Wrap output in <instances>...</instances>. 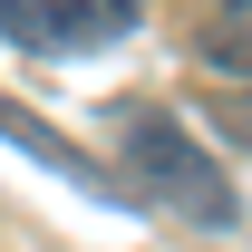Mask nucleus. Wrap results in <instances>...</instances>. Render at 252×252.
I'll return each mask as SVG.
<instances>
[{
    "mask_svg": "<svg viewBox=\"0 0 252 252\" xmlns=\"http://www.w3.org/2000/svg\"><path fill=\"white\" fill-rule=\"evenodd\" d=\"M107 156H117V185L136 194V204H156V214L194 223V233H233V223H243V194H233L223 156L185 117L146 107V97H117V107H107Z\"/></svg>",
    "mask_w": 252,
    "mask_h": 252,
    "instance_id": "nucleus-1",
    "label": "nucleus"
},
{
    "mask_svg": "<svg viewBox=\"0 0 252 252\" xmlns=\"http://www.w3.org/2000/svg\"><path fill=\"white\" fill-rule=\"evenodd\" d=\"M146 20V0H0V39H20L30 59H78L107 49Z\"/></svg>",
    "mask_w": 252,
    "mask_h": 252,
    "instance_id": "nucleus-2",
    "label": "nucleus"
},
{
    "mask_svg": "<svg viewBox=\"0 0 252 252\" xmlns=\"http://www.w3.org/2000/svg\"><path fill=\"white\" fill-rule=\"evenodd\" d=\"M0 136H10L20 156H39V165H59V175H68V185H78V194H107V185H117V175H107V165H97V156H78V146H68L59 126H39L30 107L10 97V88H0Z\"/></svg>",
    "mask_w": 252,
    "mask_h": 252,
    "instance_id": "nucleus-3",
    "label": "nucleus"
},
{
    "mask_svg": "<svg viewBox=\"0 0 252 252\" xmlns=\"http://www.w3.org/2000/svg\"><path fill=\"white\" fill-rule=\"evenodd\" d=\"M194 59L214 68V78H243L252 88V0H223L214 20L194 30Z\"/></svg>",
    "mask_w": 252,
    "mask_h": 252,
    "instance_id": "nucleus-4",
    "label": "nucleus"
},
{
    "mask_svg": "<svg viewBox=\"0 0 252 252\" xmlns=\"http://www.w3.org/2000/svg\"><path fill=\"white\" fill-rule=\"evenodd\" d=\"M204 117H214V136H223V146H252V88H243V97H214Z\"/></svg>",
    "mask_w": 252,
    "mask_h": 252,
    "instance_id": "nucleus-5",
    "label": "nucleus"
}]
</instances>
